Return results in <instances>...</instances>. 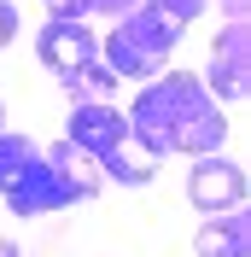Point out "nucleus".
<instances>
[{"label":"nucleus","instance_id":"obj_11","mask_svg":"<svg viewBox=\"0 0 251 257\" xmlns=\"http://www.w3.org/2000/svg\"><path fill=\"white\" fill-rule=\"evenodd\" d=\"M35 164V146L24 141V135H0V199L18 187V176Z\"/></svg>","mask_w":251,"mask_h":257},{"label":"nucleus","instance_id":"obj_3","mask_svg":"<svg viewBox=\"0 0 251 257\" xmlns=\"http://www.w3.org/2000/svg\"><path fill=\"white\" fill-rule=\"evenodd\" d=\"M175 41H181V24H170L152 0H141V6H129V12L111 24L105 64L117 76H152V70H164V59H170Z\"/></svg>","mask_w":251,"mask_h":257},{"label":"nucleus","instance_id":"obj_4","mask_svg":"<svg viewBox=\"0 0 251 257\" xmlns=\"http://www.w3.org/2000/svg\"><path fill=\"white\" fill-rule=\"evenodd\" d=\"M204 94L210 99H245L251 94V24H222L210 70H204Z\"/></svg>","mask_w":251,"mask_h":257},{"label":"nucleus","instance_id":"obj_1","mask_svg":"<svg viewBox=\"0 0 251 257\" xmlns=\"http://www.w3.org/2000/svg\"><path fill=\"white\" fill-rule=\"evenodd\" d=\"M129 135L152 152V158H170V152H187V158H210L222 141H228V117L193 70H170L158 76L152 88H141V99L129 105Z\"/></svg>","mask_w":251,"mask_h":257},{"label":"nucleus","instance_id":"obj_6","mask_svg":"<svg viewBox=\"0 0 251 257\" xmlns=\"http://www.w3.org/2000/svg\"><path fill=\"white\" fill-rule=\"evenodd\" d=\"M94 53H99V35L88 30V18H47L41 35H35V59L47 64V70H59V76L82 70Z\"/></svg>","mask_w":251,"mask_h":257},{"label":"nucleus","instance_id":"obj_12","mask_svg":"<svg viewBox=\"0 0 251 257\" xmlns=\"http://www.w3.org/2000/svg\"><path fill=\"white\" fill-rule=\"evenodd\" d=\"M152 6H158L164 18H170V24H193V18H199L204 6H210V0H152Z\"/></svg>","mask_w":251,"mask_h":257},{"label":"nucleus","instance_id":"obj_2","mask_svg":"<svg viewBox=\"0 0 251 257\" xmlns=\"http://www.w3.org/2000/svg\"><path fill=\"white\" fill-rule=\"evenodd\" d=\"M70 146H82L88 158L105 170V176H117V181H129V187H141V181H152L158 176V158L152 152H129V117L123 111H111V99H99V105H76L70 111V135H64Z\"/></svg>","mask_w":251,"mask_h":257},{"label":"nucleus","instance_id":"obj_7","mask_svg":"<svg viewBox=\"0 0 251 257\" xmlns=\"http://www.w3.org/2000/svg\"><path fill=\"white\" fill-rule=\"evenodd\" d=\"M187 199L193 210H234L245 199V170L228 158H193V176H187Z\"/></svg>","mask_w":251,"mask_h":257},{"label":"nucleus","instance_id":"obj_13","mask_svg":"<svg viewBox=\"0 0 251 257\" xmlns=\"http://www.w3.org/2000/svg\"><path fill=\"white\" fill-rule=\"evenodd\" d=\"M47 18H88V0H41Z\"/></svg>","mask_w":251,"mask_h":257},{"label":"nucleus","instance_id":"obj_15","mask_svg":"<svg viewBox=\"0 0 251 257\" xmlns=\"http://www.w3.org/2000/svg\"><path fill=\"white\" fill-rule=\"evenodd\" d=\"M129 6H141V0H88V12H111V18H123Z\"/></svg>","mask_w":251,"mask_h":257},{"label":"nucleus","instance_id":"obj_16","mask_svg":"<svg viewBox=\"0 0 251 257\" xmlns=\"http://www.w3.org/2000/svg\"><path fill=\"white\" fill-rule=\"evenodd\" d=\"M222 12H228V24H251V0H222Z\"/></svg>","mask_w":251,"mask_h":257},{"label":"nucleus","instance_id":"obj_5","mask_svg":"<svg viewBox=\"0 0 251 257\" xmlns=\"http://www.w3.org/2000/svg\"><path fill=\"white\" fill-rule=\"evenodd\" d=\"M76 199H88V193L76 187L70 176H59L47 164V152H35V164L18 176V187L6 193V205L18 210V216H41V210H64V205H76Z\"/></svg>","mask_w":251,"mask_h":257},{"label":"nucleus","instance_id":"obj_14","mask_svg":"<svg viewBox=\"0 0 251 257\" xmlns=\"http://www.w3.org/2000/svg\"><path fill=\"white\" fill-rule=\"evenodd\" d=\"M12 35H18V6H12V0H0V47H6Z\"/></svg>","mask_w":251,"mask_h":257},{"label":"nucleus","instance_id":"obj_8","mask_svg":"<svg viewBox=\"0 0 251 257\" xmlns=\"http://www.w3.org/2000/svg\"><path fill=\"white\" fill-rule=\"evenodd\" d=\"M199 257H251V222L239 210H222V222H204L199 240H193Z\"/></svg>","mask_w":251,"mask_h":257},{"label":"nucleus","instance_id":"obj_10","mask_svg":"<svg viewBox=\"0 0 251 257\" xmlns=\"http://www.w3.org/2000/svg\"><path fill=\"white\" fill-rule=\"evenodd\" d=\"M47 164H53V170H59V176H70V181H76L82 193H99V164L88 158L82 146L59 141V146H53V152H47Z\"/></svg>","mask_w":251,"mask_h":257},{"label":"nucleus","instance_id":"obj_17","mask_svg":"<svg viewBox=\"0 0 251 257\" xmlns=\"http://www.w3.org/2000/svg\"><path fill=\"white\" fill-rule=\"evenodd\" d=\"M0 257H18V251H12V245H6V240H0Z\"/></svg>","mask_w":251,"mask_h":257},{"label":"nucleus","instance_id":"obj_9","mask_svg":"<svg viewBox=\"0 0 251 257\" xmlns=\"http://www.w3.org/2000/svg\"><path fill=\"white\" fill-rule=\"evenodd\" d=\"M64 88H70V99H76V105H99V99H111V88H117V70H111V64H99V59H88L82 70H70V76H64Z\"/></svg>","mask_w":251,"mask_h":257}]
</instances>
